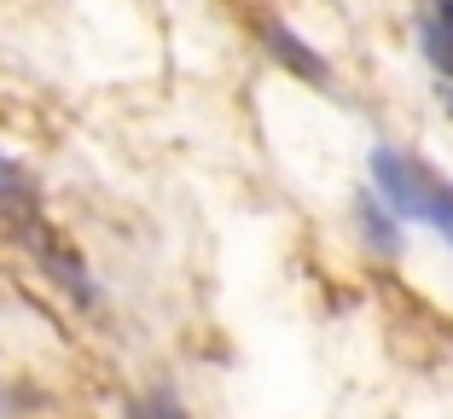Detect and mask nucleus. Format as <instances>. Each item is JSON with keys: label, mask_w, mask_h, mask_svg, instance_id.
Instances as JSON below:
<instances>
[{"label": "nucleus", "mask_w": 453, "mask_h": 419, "mask_svg": "<svg viewBox=\"0 0 453 419\" xmlns=\"http://www.w3.org/2000/svg\"><path fill=\"white\" fill-rule=\"evenodd\" d=\"M372 192L395 210V216L425 221L430 233H441V239L453 244V187L430 169V163L407 158V151H395V146H378L372 151Z\"/></svg>", "instance_id": "1"}, {"label": "nucleus", "mask_w": 453, "mask_h": 419, "mask_svg": "<svg viewBox=\"0 0 453 419\" xmlns=\"http://www.w3.org/2000/svg\"><path fill=\"white\" fill-rule=\"evenodd\" d=\"M262 35H267V53L280 58V65H291V70H296L303 81H332V70H326V58H320V53H308V41H303V35H291L285 24H267Z\"/></svg>", "instance_id": "2"}, {"label": "nucleus", "mask_w": 453, "mask_h": 419, "mask_svg": "<svg viewBox=\"0 0 453 419\" xmlns=\"http://www.w3.org/2000/svg\"><path fill=\"white\" fill-rule=\"evenodd\" d=\"M418 41H425V58H430V65H436V70H448V76H453V0H441L436 12L425 18Z\"/></svg>", "instance_id": "3"}, {"label": "nucleus", "mask_w": 453, "mask_h": 419, "mask_svg": "<svg viewBox=\"0 0 453 419\" xmlns=\"http://www.w3.org/2000/svg\"><path fill=\"white\" fill-rule=\"evenodd\" d=\"M360 221H366V239H372L378 251H395V221L378 216V198H372V192L360 198Z\"/></svg>", "instance_id": "4"}, {"label": "nucleus", "mask_w": 453, "mask_h": 419, "mask_svg": "<svg viewBox=\"0 0 453 419\" xmlns=\"http://www.w3.org/2000/svg\"><path fill=\"white\" fill-rule=\"evenodd\" d=\"M0 204H6V210H12V204H29V175L6 151H0Z\"/></svg>", "instance_id": "5"}]
</instances>
